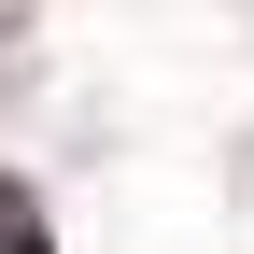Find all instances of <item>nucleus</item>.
Here are the masks:
<instances>
[{"instance_id": "1", "label": "nucleus", "mask_w": 254, "mask_h": 254, "mask_svg": "<svg viewBox=\"0 0 254 254\" xmlns=\"http://www.w3.org/2000/svg\"><path fill=\"white\" fill-rule=\"evenodd\" d=\"M0 254H43V226H28V184H0Z\"/></svg>"}]
</instances>
